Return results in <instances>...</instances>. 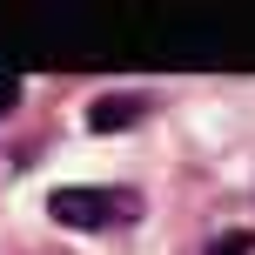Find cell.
I'll list each match as a JSON object with an SVG mask.
<instances>
[{
    "instance_id": "obj_1",
    "label": "cell",
    "mask_w": 255,
    "mask_h": 255,
    "mask_svg": "<svg viewBox=\"0 0 255 255\" xmlns=\"http://www.w3.org/2000/svg\"><path fill=\"white\" fill-rule=\"evenodd\" d=\"M47 215L67 222V229H115V222L141 215L134 195H108V188H54L47 195Z\"/></svg>"
},
{
    "instance_id": "obj_2",
    "label": "cell",
    "mask_w": 255,
    "mask_h": 255,
    "mask_svg": "<svg viewBox=\"0 0 255 255\" xmlns=\"http://www.w3.org/2000/svg\"><path fill=\"white\" fill-rule=\"evenodd\" d=\"M134 121H141V101H134V94H108V101L88 108V134H121V128H134Z\"/></svg>"
},
{
    "instance_id": "obj_3",
    "label": "cell",
    "mask_w": 255,
    "mask_h": 255,
    "mask_svg": "<svg viewBox=\"0 0 255 255\" xmlns=\"http://www.w3.org/2000/svg\"><path fill=\"white\" fill-rule=\"evenodd\" d=\"M208 255H255V235H249V229H235V235H222Z\"/></svg>"
},
{
    "instance_id": "obj_4",
    "label": "cell",
    "mask_w": 255,
    "mask_h": 255,
    "mask_svg": "<svg viewBox=\"0 0 255 255\" xmlns=\"http://www.w3.org/2000/svg\"><path fill=\"white\" fill-rule=\"evenodd\" d=\"M20 108V74H0V115H13Z\"/></svg>"
}]
</instances>
